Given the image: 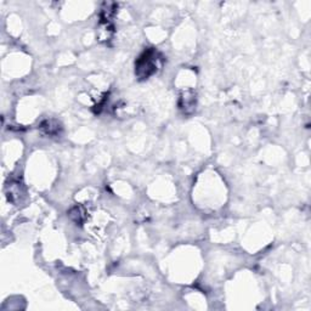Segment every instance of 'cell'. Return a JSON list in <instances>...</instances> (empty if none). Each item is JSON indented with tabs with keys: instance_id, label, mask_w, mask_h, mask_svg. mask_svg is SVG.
<instances>
[{
	"instance_id": "cell-1",
	"label": "cell",
	"mask_w": 311,
	"mask_h": 311,
	"mask_svg": "<svg viewBox=\"0 0 311 311\" xmlns=\"http://www.w3.org/2000/svg\"><path fill=\"white\" fill-rule=\"evenodd\" d=\"M158 57L154 50H147L136 61V74L141 79H145L157 71Z\"/></svg>"
},
{
	"instance_id": "cell-2",
	"label": "cell",
	"mask_w": 311,
	"mask_h": 311,
	"mask_svg": "<svg viewBox=\"0 0 311 311\" xmlns=\"http://www.w3.org/2000/svg\"><path fill=\"white\" fill-rule=\"evenodd\" d=\"M42 129L45 130V132L49 135H54L56 132H59V125L55 124L54 120H47L42 124Z\"/></svg>"
}]
</instances>
